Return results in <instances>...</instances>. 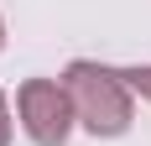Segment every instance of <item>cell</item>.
Returning a JSON list of instances; mask_svg holds the SVG:
<instances>
[{"label": "cell", "instance_id": "6da1fadb", "mask_svg": "<svg viewBox=\"0 0 151 146\" xmlns=\"http://www.w3.org/2000/svg\"><path fill=\"white\" fill-rule=\"evenodd\" d=\"M63 89L73 99V120H83L94 136H125L130 131V89H125L120 68H99V63H68L63 73Z\"/></svg>", "mask_w": 151, "mask_h": 146}, {"label": "cell", "instance_id": "7a4b0ae2", "mask_svg": "<svg viewBox=\"0 0 151 146\" xmlns=\"http://www.w3.org/2000/svg\"><path fill=\"white\" fill-rule=\"evenodd\" d=\"M16 104H21V125H26V136L37 146H63L68 141V131H73V99H68L63 78H26Z\"/></svg>", "mask_w": 151, "mask_h": 146}, {"label": "cell", "instance_id": "3957f363", "mask_svg": "<svg viewBox=\"0 0 151 146\" xmlns=\"http://www.w3.org/2000/svg\"><path fill=\"white\" fill-rule=\"evenodd\" d=\"M120 78H125L130 94H146V99H151V63H146V68H120Z\"/></svg>", "mask_w": 151, "mask_h": 146}, {"label": "cell", "instance_id": "277c9868", "mask_svg": "<svg viewBox=\"0 0 151 146\" xmlns=\"http://www.w3.org/2000/svg\"><path fill=\"white\" fill-rule=\"evenodd\" d=\"M11 141V110H5V94H0V146Z\"/></svg>", "mask_w": 151, "mask_h": 146}, {"label": "cell", "instance_id": "5b68a950", "mask_svg": "<svg viewBox=\"0 0 151 146\" xmlns=\"http://www.w3.org/2000/svg\"><path fill=\"white\" fill-rule=\"evenodd\" d=\"M0 42H5V26H0Z\"/></svg>", "mask_w": 151, "mask_h": 146}]
</instances>
